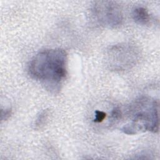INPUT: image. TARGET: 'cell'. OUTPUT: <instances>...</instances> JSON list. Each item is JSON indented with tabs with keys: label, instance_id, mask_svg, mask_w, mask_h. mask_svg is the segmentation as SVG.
<instances>
[{
	"label": "cell",
	"instance_id": "5",
	"mask_svg": "<svg viewBox=\"0 0 160 160\" xmlns=\"http://www.w3.org/2000/svg\"><path fill=\"white\" fill-rule=\"evenodd\" d=\"M133 20L139 24L145 25L150 20V15L148 10L143 7L136 8L132 12Z\"/></svg>",
	"mask_w": 160,
	"mask_h": 160
},
{
	"label": "cell",
	"instance_id": "2",
	"mask_svg": "<svg viewBox=\"0 0 160 160\" xmlns=\"http://www.w3.org/2000/svg\"><path fill=\"white\" fill-rule=\"evenodd\" d=\"M158 110L159 104L156 99L148 96L138 98L130 105L128 111L131 122L124 125L121 131L130 135L146 131L157 132Z\"/></svg>",
	"mask_w": 160,
	"mask_h": 160
},
{
	"label": "cell",
	"instance_id": "7",
	"mask_svg": "<svg viewBox=\"0 0 160 160\" xmlns=\"http://www.w3.org/2000/svg\"><path fill=\"white\" fill-rule=\"evenodd\" d=\"M122 114L121 110L118 108H114L111 113V121L112 122H116V121H118L119 119L121 118Z\"/></svg>",
	"mask_w": 160,
	"mask_h": 160
},
{
	"label": "cell",
	"instance_id": "8",
	"mask_svg": "<svg viewBox=\"0 0 160 160\" xmlns=\"http://www.w3.org/2000/svg\"><path fill=\"white\" fill-rule=\"evenodd\" d=\"M106 114L101 111H95V117L94 121L95 122H101L106 118Z\"/></svg>",
	"mask_w": 160,
	"mask_h": 160
},
{
	"label": "cell",
	"instance_id": "6",
	"mask_svg": "<svg viewBox=\"0 0 160 160\" xmlns=\"http://www.w3.org/2000/svg\"><path fill=\"white\" fill-rule=\"evenodd\" d=\"M49 114H50V111L48 109L42 111L39 114V115L37 116L34 123V128L35 129H37V130L41 129L45 126V124L48 121Z\"/></svg>",
	"mask_w": 160,
	"mask_h": 160
},
{
	"label": "cell",
	"instance_id": "9",
	"mask_svg": "<svg viewBox=\"0 0 160 160\" xmlns=\"http://www.w3.org/2000/svg\"><path fill=\"white\" fill-rule=\"evenodd\" d=\"M12 113V110L10 108L6 109L5 110L2 109L1 111V120L2 121H5L8 119L11 115Z\"/></svg>",
	"mask_w": 160,
	"mask_h": 160
},
{
	"label": "cell",
	"instance_id": "3",
	"mask_svg": "<svg viewBox=\"0 0 160 160\" xmlns=\"http://www.w3.org/2000/svg\"><path fill=\"white\" fill-rule=\"evenodd\" d=\"M139 58L140 51L135 45L130 43H119L107 49L105 61L111 70L121 71L134 66Z\"/></svg>",
	"mask_w": 160,
	"mask_h": 160
},
{
	"label": "cell",
	"instance_id": "1",
	"mask_svg": "<svg viewBox=\"0 0 160 160\" xmlns=\"http://www.w3.org/2000/svg\"><path fill=\"white\" fill-rule=\"evenodd\" d=\"M67 62L68 54L64 49H44L31 59L28 66V72L47 91L56 94L61 89L66 78Z\"/></svg>",
	"mask_w": 160,
	"mask_h": 160
},
{
	"label": "cell",
	"instance_id": "4",
	"mask_svg": "<svg viewBox=\"0 0 160 160\" xmlns=\"http://www.w3.org/2000/svg\"><path fill=\"white\" fill-rule=\"evenodd\" d=\"M90 16L98 25L109 28L119 26L123 21L120 6L111 1L94 2L90 8Z\"/></svg>",
	"mask_w": 160,
	"mask_h": 160
}]
</instances>
